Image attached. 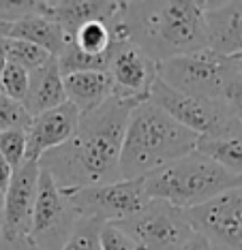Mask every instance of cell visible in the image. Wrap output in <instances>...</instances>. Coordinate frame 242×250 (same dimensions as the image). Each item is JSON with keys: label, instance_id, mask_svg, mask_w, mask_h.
Here are the masks:
<instances>
[{"label": "cell", "instance_id": "obj_1", "mask_svg": "<svg viewBox=\"0 0 242 250\" xmlns=\"http://www.w3.org/2000/svg\"><path fill=\"white\" fill-rule=\"evenodd\" d=\"M135 107L112 96L101 107L82 113L73 137L41 156V171L65 192L118 182L126 124Z\"/></svg>", "mask_w": 242, "mask_h": 250}, {"label": "cell", "instance_id": "obj_2", "mask_svg": "<svg viewBox=\"0 0 242 250\" xmlns=\"http://www.w3.org/2000/svg\"><path fill=\"white\" fill-rule=\"evenodd\" d=\"M122 24L129 41L157 64L208 49L204 9L197 0L124 2Z\"/></svg>", "mask_w": 242, "mask_h": 250}, {"label": "cell", "instance_id": "obj_3", "mask_svg": "<svg viewBox=\"0 0 242 250\" xmlns=\"http://www.w3.org/2000/svg\"><path fill=\"white\" fill-rule=\"evenodd\" d=\"M199 135L184 128L150 101L131 111L120 154V180H144L197 147Z\"/></svg>", "mask_w": 242, "mask_h": 250}, {"label": "cell", "instance_id": "obj_4", "mask_svg": "<svg viewBox=\"0 0 242 250\" xmlns=\"http://www.w3.org/2000/svg\"><path fill=\"white\" fill-rule=\"evenodd\" d=\"M242 186V178L212 158L193 150L187 156L144 178L148 199H159L178 209H191Z\"/></svg>", "mask_w": 242, "mask_h": 250}, {"label": "cell", "instance_id": "obj_5", "mask_svg": "<svg viewBox=\"0 0 242 250\" xmlns=\"http://www.w3.org/2000/svg\"><path fill=\"white\" fill-rule=\"evenodd\" d=\"M236 56H218L210 49L159 62V79L182 94L223 101L227 83L238 73Z\"/></svg>", "mask_w": 242, "mask_h": 250}, {"label": "cell", "instance_id": "obj_6", "mask_svg": "<svg viewBox=\"0 0 242 250\" xmlns=\"http://www.w3.org/2000/svg\"><path fill=\"white\" fill-rule=\"evenodd\" d=\"M146 250H180L195 235L184 209L150 199L140 212L114 223Z\"/></svg>", "mask_w": 242, "mask_h": 250}, {"label": "cell", "instance_id": "obj_7", "mask_svg": "<svg viewBox=\"0 0 242 250\" xmlns=\"http://www.w3.org/2000/svg\"><path fill=\"white\" fill-rule=\"evenodd\" d=\"M79 218H92L99 223H120L137 214L150 199L144 188V180H118L112 184L88 186L67 192Z\"/></svg>", "mask_w": 242, "mask_h": 250}, {"label": "cell", "instance_id": "obj_8", "mask_svg": "<svg viewBox=\"0 0 242 250\" xmlns=\"http://www.w3.org/2000/svg\"><path fill=\"white\" fill-rule=\"evenodd\" d=\"M77 220L79 216L69 201V195L56 186L48 173L41 171L28 237L41 250H60L75 229Z\"/></svg>", "mask_w": 242, "mask_h": 250}, {"label": "cell", "instance_id": "obj_9", "mask_svg": "<svg viewBox=\"0 0 242 250\" xmlns=\"http://www.w3.org/2000/svg\"><path fill=\"white\" fill-rule=\"evenodd\" d=\"M105 73L112 82L114 99L140 105L150 99V90L159 77V64L131 41H118L109 45Z\"/></svg>", "mask_w": 242, "mask_h": 250}, {"label": "cell", "instance_id": "obj_10", "mask_svg": "<svg viewBox=\"0 0 242 250\" xmlns=\"http://www.w3.org/2000/svg\"><path fill=\"white\" fill-rule=\"evenodd\" d=\"M148 101L152 105H157L161 111H165L169 118H174L178 124H182L184 128L199 135V137L217 133L218 128H223L232 120V113L227 111L223 101H210L191 94H182L163 83L159 77L150 90Z\"/></svg>", "mask_w": 242, "mask_h": 250}, {"label": "cell", "instance_id": "obj_11", "mask_svg": "<svg viewBox=\"0 0 242 250\" xmlns=\"http://www.w3.org/2000/svg\"><path fill=\"white\" fill-rule=\"evenodd\" d=\"M189 225L217 250H242V186L204 206L184 209Z\"/></svg>", "mask_w": 242, "mask_h": 250}, {"label": "cell", "instance_id": "obj_12", "mask_svg": "<svg viewBox=\"0 0 242 250\" xmlns=\"http://www.w3.org/2000/svg\"><path fill=\"white\" fill-rule=\"evenodd\" d=\"M39 163L24 161L13 171L7 195H4L2 208V237L15 240V237H28L32 225L34 201H37L39 188Z\"/></svg>", "mask_w": 242, "mask_h": 250}, {"label": "cell", "instance_id": "obj_13", "mask_svg": "<svg viewBox=\"0 0 242 250\" xmlns=\"http://www.w3.org/2000/svg\"><path fill=\"white\" fill-rule=\"evenodd\" d=\"M79 116L82 113L69 103L34 116L26 128V161L39 163L43 154L67 144L77 130Z\"/></svg>", "mask_w": 242, "mask_h": 250}, {"label": "cell", "instance_id": "obj_14", "mask_svg": "<svg viewBox=\"0 0 242 250\" xmlns=\"http://www.w3.org/2000/svg\"><path fill=\"white\" fill-rule=\"evenodd\" d=\"M204 9L208 49L218 56L242 52V2H199Z\"/></svg>", "mask_w": 242, "mask_h": 250}, {"label": "cell", "instance_id": "obj_15", "mask_svg": "<svg viewBox=\"0 0 242 250\" xmlns=\"http://www.w3.org/2000/svg\"><path fill=\"white\" fill-rule=\"evenodd\" d=\"M120 9V2H103V0H39V11L37 13L49 18L56 21L65 35L73 41V35L88 21L101 20L107 21L114 13Z\"/></svg>", "mask_w": 242, "mask_h": 250}, {"label": "cell", "instance_id": "obj_16", "mask_svg": "<svg viewBox=\"0 0 242 250\" xmlns=\"http://www.w3.org/2000/svg\"><path fill=\"white\" fill-rule=\"evenodd\" d=\"M65 101V88H62V75L58 69V60L51 56L39 71L30 73V83L24 99V109L30 113V118L45 113L49 109L60 107Z\"/></svg>", "mask_w": 242, "mask_h": 250}, {"label": "cell", "instance_id": "obj_17", "mask_svg": "<svg viewBox=\"0 0 242 250\" xmlns=\"http://www.w3.org/2000/svg\"><path fill=\"white\" fill-rule=\"evenodd\" d=\"M62 88H65V101L79 113H88L112 99V82L107 73L99 71L62 75Z\"/></svg>", "mask_w": 242, "mask_h": 250}, {"label": "cell", "instance_id": "obj_18", "mask_svg": "<svg viewBox=\"0 0 242 250\" xmlns=\"http://www.w3.org/2000/svg\"><path fill=\"white\" fill-rule=\"evenodd\" d=\"M195 150L242 178V124L234 118L217 133L199 137Z\"/></svg>", "mask_w": 242, "mask_h": 250}, {"label": "cell", "instance_id": "obj_19", "mask_svg": "<svg viewBox=\"0 0 242 250\" xmlns=\"http://www.w3.org/2000/svg\"><path fill=\"white\" fill-rule=\"evenodd\" d=\"M9 39H20V41H28L37 47L45 49L49 56H60V52L71 43V39L65 35V30L45 18L41 13H32L26 18L17 20L9 28Z\"/></svg>", "mask_w": 242, "mask_h": 250}, {"label": "cell", "instance_id": "obj_20", "mask_svg": "<svg viewBox=\"0 0 242 250\" xmlns=\"http://www.w3.org/2000/svg\"><path fill=\"white\" fill-rule=\"evenodd\" d=\"M58 60L60 75H71V73H88V71H99L105 73L107 69V54L103 56H92L86 54L82 49H77L73 43H69L60 56H56Z\"/></svg>", "mask_w": 242, "mask_h": 250}, {"label": "cell", "instance_id": "obj_21", "mask_svg": "<svg viewBox=\"0 0 242 250\" xmlns=\"http://www.w3.org/2000/svg\"><path fill=\"white\" fill-rule=\"evenodd\" d=\"M73 45L77 49H82L86 54L92 56H103L109 52V45H112V35H109L107 21L95 20L84 24L79 30L73 35Z\"/></svg>", "mask_w": 242, "mask_h": 250}, {"label": "cell", "instance_id": "obj_22", "mask_svg": "<svg viewBox=\"0 0 242 250\" xmlns=\"http://www.w3.org/2000/svg\"><path fill=\"white\" fill-rule=\"evenodd\" d=\"M2 45H4V52H7V60L22 66L28 73L39 71L51 58L45 49L37 47V45L28 41H20V39H4Z\"/></svg>", "mask_w": 242, "mask_h": 250}, {"label": "cell", "instance_id": "obj_23", "mask_svg": "<svg viewBox=\"0 0 242 250\" xmlns=\"http://www.w3.org/2000/svg\"><path fill=\"white\" fill-rule=\"evenodd\" d=\"M101 227L103 223L99 220L79 218L60 250H101Z\"/></svg>", "mask_w": 242, "mask_h": 250}, {"label": "cell", "instance_id": "obj_24", "mask_svg": "<svg viewBox=\"0 0 242 250\" xmlns=\"http://www.w3.org/2000/svg\"><path fill=\"white\" fill-rule=\"evenodd\" d=\"M32 118L20 101H13L0 90V133L2 130H26Z\"/></svg>", "mask_w": 242, "mask_h": 250}, {"label": "cell", "instance_id": "obj_25", "mask_svg": "<svg viewBox=\"0 0 242 250\" xmlns=\"http://www.w3.org/2000/svg\"><path fill=\"white\" fill-rule=\"evenodd\" d=\"M28 83H30V73L24 71L22 66L13 64V62H7V66H4V71H2V77H0V90L7 96H11L13 101L24 103L26 92H28Z\"/></svg>", "mask_w": 242, "mask_h": 250}, {"label": "cell", "instance_id": "obj_26", "mask_svg": "<svg viewBox=\"0 0 242 250\" xmlns=\"http://www.w3.org/2000/svg\"><path fill=\"white\" fill-rule=\"evenodd\" d=\"M0 156L17 169L26 161V130H2L0 133Z\"/></svg>", "mask_w": 242, "mask_h": 250}, {"label": "cell", "instance_id": "obj_27", "mask_svg": "<svg viewBox=\"0 0 242 250\" xmlns=\"http://www.w3.org/2000/svg\"><path fill=\"white\" fill-rule=\"evenodd\" d=\"M101 250H146L114 223L101 227Z\"/></svg>", "mask_w": 242, "mask_h": 250}, {"label": "cell", "instance_id": "obj_28", "mask_svg": "<svg viewBox=\"0 0 242 250\" xmlns=\"http://www.w3.org/2000/svg\"><path fill=\"white\" fill-rule=\"evenodd\" d=\"M223 103H225L227 111L232 113L234 120L242 124V64H240L238 73L232 77V82L227 83L225 94H223Z\"/></svg>", "mask_w": 242, "mask_h": 250}, {"label": "cell", "instance_id": "obj_29", "mask_svg": "<svg viewBox=\"0 0 242 250\" xmlns=\"http://www.w3.org/2000/svg\"><path fill=\"white\" fill-rule=\"evenodd\" d=\"M0 250H41V248L30 237H15V240L0 237Z\"/></svg>", "mask_w": 242, "mask_h": 250}, {"label": "cell", "instance_id": "obj_30", "mask_svg": "<svg viewBox=\"0 0 242 250\" xmlns=\"http://www.w3.org/2000/svg\"><path fill=\"white\" fill-rule=\"evenodd\" d=\"M13 171L15 169L11 167V165L4 161L2 156H0V190L7 195V188H9V184H11V180H13Z\"/></svg>", "mask_w": 242, "mask_h": 250}, {"label": "cell", "instance_id": "obj_31", "mask_svg": "<svg viewBox=\"0 0 242 250\" xmlns=\"http://www.w3.org/2000/svg\"><path fill=\"white\" fill-rule=\"evenodd\" d=\"M180 250H217L215 246H212V244L206 240L204 235H199V233H195V235L191 237V240H189L187 244H184V246L180 248Z\"/></svg>", "mask_w": 242, "mask_h": 250}, {"label": "cell", "instance_id": "obj_32", "mask_svg": "<svg viewBox=\"0 0 242 250\" xmlns=\"http://www.w3.org/2000/svg\"><path fill=\"white\" fill-rule=\"evenodd\" d=\"M7 52H4V45L0 43V77H2V71H4V66H7Z\"/></svg>", "mask_w": 242, "mask_h": 250}, {"label": "cell", "instance_id": "obj_33", "mask_svg": "<svg viewBox=\"0 0 242 250\" xmlns=\"http://www.w3.org/2000/svg\"><path fill=\"white\" fill-rule=\"evenodd\" d=\"M9 28H11V24L0 20V43H2L4 39H9Z\"/></svg>", "mask_w": 242, "mask_h": 250}, {"label": "cell", "instance_id": "obj_34", "mask_svg": "<svg viewBox=\"0 0 242 250\" xmlns=\"http://www.w3.org/2000/svg\"><path fill=\"white\" fill-rule=\"evenodd\" d=\"M2 208H4V192L0 190V214H2Z\"/></svg>", "mask_w": 242, "mask_h": 250}, {"label": "cell", "instance_id": "obj_35", "mask_svg": "<svg viewBox=\"0 0 242 250\" xmlns=\"http://www.w3.org/2000/svg\"><path fill=\"white\" fill-rule=\"evenodd\" d=\"M0 237H2V214H0Z\"/></svg>", "mask_w": 242, "mask_h": 250}, {"label": "cell", "instance_id": "obj_36", "mask_svg": "<svg viewBox=\"0 0 242 250\" xmlns=\"http://www.w3.org/2000/svg\"><path fill=\"white\" fill-rule=\"evenodd\" d=\"M236 58H238V60H240V64H242V52H240L238 56H236Z\"/></svg>", "mask_w": 242, "mask_h": 250}]
</instances>
